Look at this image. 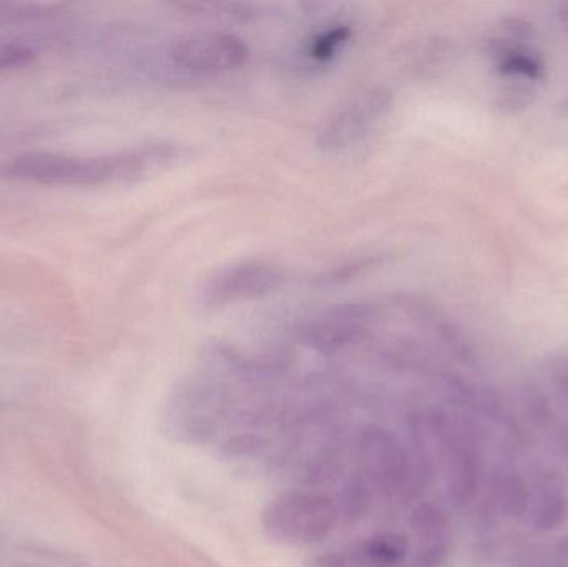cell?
I'll return each mask as SVG.
<instances>
[{
  "label": "cell",
  "instance_id": "30bf717a",
  "mask_svg": "<svg viewBox=\"0 0 568 567\" xmlns=\"http://www.w3.org/2000/svg\"><path fill=\"white\" fill-rule=\"evenodd\" d=\"M373 322V312L366 305H339L326 310L304 326L301 338L320 353L339 352L356 343Z\"/></svg>",
  "mask_w": 568,
  "mask_h": 567
},
{
  "label": "cell",
  "instance_id": "d4e9b609",
  "mask_svg": "<svg viewBox=\"0 0 568 567\" xmlns=\"http://www.w3.org/2000/svg\"><path fill=\"white\" fill-rule=\"evenodd\" d=\"M513 567H566L556 556H532V558L520 559Z\"/></svg>",
  "mask_w": 568,
  "mask_h": 567
},
{
  "label": "cell",
  "instance_id": "f546056e",
  "mask_svg": "<svg viewBox=\"0 0 568 567\" xmlns=\"http://www.w3.org/2000/svg\"><path fill=\"white\" fill-rule=\"evenodd\" d=\"M400 567H417L416 565H413V563H410V565H407V566H400Z\"/></svg>",
  "mask_w": 568,
  "mask_h": 567
},
{
  "label": "cell",
  "instance_id": "8992f818",
  "mask_svg": "<svg viewBox=\"0 0 568 567\" xmlns=\"http://www.w3.org/2000/svg\"><path fill=\"white\" fill-rule=\"evenodd\" d=\"M393 109L386 87L361 90L341 103L321 122L316 143L324 152H341L366 139Z\"/></svg>",
  "mask_w": 568,
  "mask_h": 567
},
{
  "label": "cell",
  "instance_id": "ba28073f",
  "mask_svg": "<svg viewBox=\"0 0 568 567\" xmlns=\"http://www.w3.org/2000/svg\"><path fill=\"white\" fill-rule=\"evenodd\" d=\"M282 269L266 262H243L216 272L203 286L200 300L209 308L235 305L270 295L283 285Z\"/></svg>",
  "mask_w": 568,
  "mask_h": 567
},
{
  "label": "cell",
  "instance_id": "44dd1931",
  "mask_svg": "<svg viewBox=\"0 0 568 567\" xmlns=\"http://www.w3.org/2000/svg\"><path fill=\"white\" fill-rule=\"evenodd\" d=\"M500 23H503L507 37L517 40V42L526 43V40L536 36V26L524 17H506V19L500 20Z\"/></svg>",
  "mask_w": 568,
  "mask_h": 567
},
{
  "label": "cell",
  "instance_id": "3957f363",
  "mask_svg": "<svg viewBox=\"0 0 568 567\" xmlns=\"http://www.w3.org/2000/svg\"><path fill=\"white\" fill-rule=\"evenodd\" d=\"M356 458L359 475L376 492L389 498H413L430 483L413 453L383 426H367L359 433Z\"/></svg>",
  "mask_w": 568,
  "mask_h": 567
},
{
  "label": "cell",
  "instance_id": "2e32d148",
  "mask_svg": "<svg viewBox=\"0 0 568 567\" xmlns=\"http://www.w3.org/2000/svg\"><path fill=\"white\" fill-rule=\"evenodd\" d=\"M374 492L376 489L366 482L359 473L344 482L339 495H337V513L339 519L346 523H357L369 515L374 505Z\"/></svg>",
  "mask_w": 568,
  "mask_h": 567
},
{
  "label": "cell",
  "instance_id": "cb8c5ba5",
  "mask_svg": "<svg viewBox=\"0 0 568 567\" xmlns=\"http://www.w3.org/2000/svg\"><path fill=\"white\" fill-rule=\"evenodd\" d=\"M307 567H357L347 558L346 553H326L317 556Z\"/></svg>",
  "mask_w": 568,
  "mask_h": 567
},
{
  "label": "cell",
  "instance_id": "6da1fadb",
  "mask_svg": "<svg viewBox=\"0 0 568 567\" xmlns=\"http://www.w3.org/2000/svg\"><path fill=\"white\" fill-rule=\"evenodd\" d=\"M186 150L175 143H155L112 155H69L55 152H27L0 165V176L13 182L45 186H100L130 183L153 170L176 165Z\"/></svg>",
  "mask_w": 568,
  "mask_h": 567
},
{
  "label": "cell",
  "instance_id": "277c9868",
  "mask_svg": "<svg viewBox=\"0 0 568 567\" xmlns=\"http://www.w3.org/2000/svg\"><path fill=\"white\" fill-rule=\"evenodd\" d=\"M336 502L323 493L287 489L263 509L262 525L273 541L314 546L329 538L339 523Z\"/></svg>",
  "mask_w": 568,
  "mask_h": 567
},
{
  "label": "cell",
  "instance_id": "ac0fdd59",
  "mask_svg": "<svg viewBox=\"0 0 568 567\" xmlns=\"http://www.w3.org/2000/svg\"><path fill=\"white\" fill-rule=\"evenodd\" d=\"M349 39V27L337 23V26L329 27V29L317 33L313 42H311L307 53H310L314 62H327V60L334 59L336 53L343 50V47L346 45Z\"/></svg>",
  "mask_w": 568,
  "mask_h": 567
},
{
  "label": "cell",
  "instance_id": "9c48e42d",
  "mask_svg": "<svg viewBox=\"0 0 568 567\" xmlns=\"http://www.w3.org/2000/svg\"><path fill=\"white\" fill-rule=\"evenodd\" d=\"M529 512L527 525L540 535L562 528L568 519V486L562 473L552 465L536 463L527 473Z\"/></svg>",
  "mask_w": 568,
  "mask_h": 567
},
{
  "label": "cell",
  "instance_id": "e0dca14e",
  "mask_svg": "<svg viewBox=\"0 0 568 567\" xmlns=\"http://www.w3.org/2000/svg\"><path fill=\"white\" fill-rule=\"evenodd\" d=\"M539 89L526 80H510L497 90L493 105L500 115H516L536 103Z\"/></svg>",
  "mask_w": 568,
  "mask_h": 567
},
{
  "label": "cell",
  "instance_id": "4316f807",
  "mask_svg": "<svg viewBox=\"0 0 568 567\" xmlns=\"http://www.w3.org/2000/svg\"><path fill=\"white\" fill-rule=\"evenodd\" d=\"M557 19L562 23L566 32H568V3H564V6L559 7V10H557Z\"/></svg>",
  "mask_w": 568,
  "mask_h": 567
},
{
  "label": "cell",
  "instance_id": "83f0119b",
  "mask_svg": "<svg viewBox=\"0 0 568 567\" xmlns=\"http://www.w3.org/2000/svg\"><path fill=\"white\" fill-rule=\"evenodd\" d=\"M369 265V262H359V263H353L351 265V270H361L363 266ZM349 276V266H343V269L339 270V279H347Z\"/></svg>",
  "mask_w": 568,
  "mask_h": 567
},
{
  "label": "cell",
  "instance_id": "484cf974",
  "mask_svg": "<svg viewBox=\"0 0 568 567\" xmlns=\"http://www.w3.org/2000/svg\"><path fill=\"white\" fill-rule=\"evenodd\" d=\"M554 556H556L564 566L568 567V536L557 543L556 549H554Z\"/></svg>",
  "mask_w": 568,
  "mask_h": 567
},
{
  "label": "cell",
  "instance_id": "d6986e66",
  "mask_svg": "<svg viewBox=\"0 0 568 567\" xmlns=\"http://www.w3.org/2000/svg\"><path fill=\"white\" fill-rule=\"evenodd\" d=\"M55 13V6L45 3L0 2V27L37 22Z\"/></svg>",
  "mask_w": 568,
  "mask_h": 567
},
{
  "label": "cell",
  "instance_id": "7c38bea8",
  "mask_svg": "<svg viewBox=\"0 0 568 567\" xmlns=\"http://www.w3.org/2000/svg\"><path fill=\"white\" fill-rule=\"evenodd\" d=\"M487 498L497 516L510 522H523L529 512V479L527 473L509 456L494 466L487 478Z\"/></svg>",
  "mask_w": 568,
  "mask_h": 567
},
{
  "label": "cell",
  "instance_id": "5b68a950",
  "mask_svg": "<svg viewBox=\"0 0 568 567\" xmlns=\"http://www.w3.org/2000/svg\"><path fill=\"white\" fill-rule=\"evenodd\" d=\"M225 409L223 393L212 383H182L172 393L163 416L166 435L185 445L209 443L219 432Z\"/></svg>",
  "mask_w": 568,
  "mask_h": 567
},
{
  "label": "cell",
  "instance_id": "52a82bcc",
  "mask_svg": "<svg viewBox=\"0 0 568 567\" xmlns=\"http://www.w3.org/2000/svg\"><path fill=\"white\" fill-rule=\"evenodd\" d=\"M169 55L175 67L186 72L213 75L245 65L248 47L232 33L193 32L176 39Z\"/></svg>",
  "mask_w": 568,
  "mask_h": 567
},
{
  "label": "cell",
  "instance_id": "ffe728a7",
  "mask_svg": "<svg viewBox=\"0 0 568 567\" xmlns=\"http://www.w3.org/2000/svg\"><path fill=\"white\" fill-rule=\"evenodd\" d=\"M36 59L37 49L32 43L19 39L0 40V73L22 69Z\"/></svg>",
  "mask_w": 568,
  "mask_h": 567
},
{
  "label": "cell",
  "instance_id": "5bb4252c",
  "mask_svg": "<svg viewBox=\"0 0 568 567\" xmlns=\"http://www.w3.org/2000/svg\"><path fill=\"white\" fill-rule=\"evenodd\" d=\"M486 52L496 63L497 73L509 80L542 82L547 77L546 60L532 47L509 37H490L486 40Z\"/></svg>",
  "mask_w": 568,
  "mask_h": 567
},
{
  "label": "cell",
  "instance_id": "9a60e30c",
  "mask_svg": "<svg viewBox=\"0 0 568 567\" xmlns=\"http://www.w3.org/2000/svg\"><path fill=\"white\" fill-rule=\"evenodd\" d=\"M413 553L407 536L400 533H379L361 539L346 555L357 567H400Z\"/></svg>",
  "mask_w": 568,
  "mask_h": 567
},
{
  "label": "cell",
  "instance_id": "7a4b0ae2",
  "mask_svg": "<svg viewBox=\"0 0 568 567\" xmlns=\"http://www.w3.org/2000/svg\"><path fill=\"white\" fill-rule=\"evenodd\" d=\"M420 419L443 455L450 503L459 512H467L486 485L483 429L469 416L443 409H433Z\"/></svg>",
  "mask_w": 568,
  "mask_h": 567
},
{
  "label": "cell",
  "instance_id": "f1b7e54d",
  "mask_svg": "<svg viewBox=\"0 0 568 567\" xmlns=\"http://www.w3.org/2000/svg\"><path fill=\"white\" fill-rule=\"evenodd\" d=\"M556 113L562 119H568V97L566 99L560 100L559 103H556Z\"/></svg>",
  "mask_w": 568,
  "mask_h": 567
},
{
  "label": "cell",
  "instance_id": "7402d4cb",
  "mask_svg": "<svg viewBox=\"0 0 568 567\" xmlns=\"http://www.w3.org/2000/svg\"><path fill=\"white\" fill-rule=\"evenodd\" d=\"M223 448L230 453V456H245L265 448V442L256 436H235L225 443Z\"/></svg>",
  "mask_w": 568,
  "mask_h": 567
},
{
  "label": "cell",
  "instance_id": "603a6c76",
  "mask_svg": "<svg viewBox=\"0 0 568 567\" xmlns=\"http://www.w3.org/2000/svg\"><path fill=\"white\" fill-rule=\"evenodd\" d=\"M549 375L557 388L568 399V355H557L550 360Z\"/></svg>",
  "mask_w": 568,
  "mask_h": 567
},
{
  "label": "cell",
  "instance_id": "4fadbf2b",
  "mask_svg": "<svg viewBox=\"0 0 568 567\" xmlns=\"http://www.w3.org/2000/svg\"><path fill=\"white\" fill-rule=\"evenodd\" d=\"M520 398H523L526 418L529 419L537 435L542 438L552 455L568 468V428L554 409L549 396L536 383L526 382L520 388Z\"/></svg>",
  "mask_w": 568,
  "mask_h": 567
},
{
  "label": "cell",
  "instance_id": "8fae6325",
  "mask_svg": "<svg viewBox=\"0 0 568 567\" xmlns=\"http://www.w3.org/2000/svg\"><path fill=\"white\" fill-rule=\"evenodd\" d=\"M416 548L413 565L417 567H444L449 561L453 546V528L447 509L437 502H420L409 516Z\"/></svg>",
  "mask_w": 568,
  "mask_h": 567
}]
</instances>
